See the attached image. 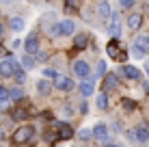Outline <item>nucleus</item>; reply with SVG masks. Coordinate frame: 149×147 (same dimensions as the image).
<instances>
[{
	"label": "nucleus",
	"mask_w": 149,
	"mask_h": 147,
	"mask_svg": "<svg viewBox=\"0 0 149 147\" xmlns=\"http://www.w3.org/2000/svg\"><path fill=\"white\" fill-rule=\"evenodd\" d=\"M9 139V134H7V130L2 128V125H0V141H7Z\"/></svg>",
	"instance_id": "f704fd0d"
},
{
	"label": "nucleus",
	"mask_w": 149,
	"mask_h": 147,
	"mask_svg": "<svg viewBox=\"0 0 149 147\" xmlns=\"http://www.w3.org/2000/svg\"><path fill=\"white\" fill-rule=\"evenodd\" d=\"M50 89H52V84H50V80L41 78L39 82H37V91H39L41 95H48V93H50Z\"/></svg>",
	"instance_id": "6ab92c4d"
},
{
	"label": "nucleus",
	"mask_w": 149,
	"mask_h": 147,
	"mask_svg": "<svg viewBox=\"0 0 149 147\" xmlns=\"http://www.w3.org/2000/svg\"><path fill=\"white\" fill-rule=\"evenodd\" d=\"M9 95H11V89H7V87L0 84V102H2V100H11Z\"/></svg>",
	"instance_id": "c85d7f7f"
},
{
	"label": "nucleus",
	"mask_w": 149,
	"mask_h": 147,
	"mask_svg": "<svg viewBox=\"0 0 149 147\" xmlns=\"http://www.w3.org/2000/svg\"><path fill=\"white\" fill-rule=\"evenodd\" d=\"M106 147H119V145H106Z\"/></svg>",
	"instance_id": "ea45409f"
},
{
	"label": "nucleus",
	"mask_w": 149,
	"mask_h": 147,
	"mask_svg": "<svg viewBox=\"0 0 149 147\" xmlns=\"http://www.w3.org/2000/svg\"><path fill=\"white\" fill-rule=\"evenodd\" d=\"M58 136H61L63 141H69L71 136H74V130H71L67 123H61V125H58Z\"/></svg>",
	"instance_id": "2eb2a0df"
},
{
	"label": "nucleus",
	"mask_w": 149,
	"mask_h": 147,
	"mask_svg": "<svg viewBox=\"0 0 149 147\" xmlns=\"http://www.w3.org/2000/svg\"><path fill=\"white\" fill-rule=\"evenodd\" d=\"M9 108H11V100H2V102H0V110L4 113V110H9Z\"/></svg>",
	"instance_id": "7c9ffc66"
},
{
	"label": "nucleus",
	"mask_w": 149,
	"mask_h": 147,
	"mask_svg": "<svg viewBox=\"0 0 149 147\" xmlns=\"http://www.w3.org/2000/svg\"><path fill=\"white\" fill-rule=\"evenodd\" d=\"M97 11H100L102 17H115V15H112V9H110V4H108V2H100V4H97Z\"/></svg>",
	"instance_id": "dca6fc26"
},
{
	"label": "nucleus",
	"mask_w": 149,
	"mask_h": 147,
	"mask_svg": "<svg viewBox=\"0 0 149 147\" xmlns=\"http://www.w3.org/2000/svg\"><path fill=\"white\" fill-rule=\"evenodd\" d=\"M127 141H130V143H138V139H136V130H130V132H127Z\"/></svg>",
	"instance_id": "2f4dec72"
},
{
	"label": "nucleus",
	"mask_w": 149,
	"mask_h": 147,
	"mask_svg": "<svg viewBox=\"0 0 149 147\" xmlns=\"http://www.w3.org/2000/svg\"><path fill=\"white\" fill-rule=\"evenodd\" d=\"M11 117H13V121H22V119L28 117V113H26V108H13L11 110Z\"/></svg>",
	"instance_id": "4be33fe9"
},
{
	"label": "nucleus",
	"mask_w": 149,
	"mask_h": 147,
	"mask_svg": "<svg viewBox=\"0 0 149 147\" xmlns=\"http://www.w3.org/2000/svg\"><path fill=\"white\" fill-rule=\"evenodd\" d=\"M147 9H149V4H147Z\"/></svg>",
	"instance_id": "a19ab883"
},
{
	"label": "nucleus",
	"mask_w": 149,
	"mask_h": 147,
	"mask_svg": "<svg viewBox=\"0 0 149 147\" xmlns=\"http://www.w3.org/2000/svg\"><path fill=\"white\" fill-rule=\"evenodd\" d=\"M121 74L125 76L127 80H141V69L134 67V65H123V67H121Z\"/></svg>",
	"instance_id": "6e6552de"
},
{
	"label": "nucleus",
	"mask_w": 149,
	"mask_h": 147,
	"mask_svg": "<svg viewBox=\"0 0 149 147\" xmlns=\"http://www.w3.org/2000/svg\"><path fill=\"white\" fill-rule=\"evenodd\" d=\"M93 136L97 141H106L108 139V128H106L104 123H95V128H93Z\"/></svg>",
	"instance_id": "9b49d317"
},
{
	"label": "nucleus",
	"mask_w": 149,
	"mask_h": 147,
	"mask_svg": "<svg viewBox=\"0 0 149 147\" xmlns=\"http://www.w3.org/2000/svg\"><path fill=\"white\" fill-rule=\"evenodd\" d=\"M24 52L26 54H39V37L37 35H28L26 41H24Z\"/></svg>",
	"instance_id": "39448f33"
},
{
	"label": "nucleus",
	"mask_w": 149,
	"mask_h": 147,
	"mask_svg": "<svg viewBox=\"0 0 149 147\" xmlns=\"http://www.w3.org/2000/svg\"><path fill=\"white\" fill-rule=\"evenodd\" d=\"M78 87H80V93L84 95V98H89V95H93V93H95V87H93V80H84V82H80Z\"/></svg>",
	"instance_id": "f8f14e48"
},
{
	"label": "nucleus",
	"mask_w": 149,
	"mask_h": 147,
	"mask_svg": "<svg viewBox=\"0 0 149 147\" xmlns=\"http://www.w3.org/2000/svg\"><path fill=\"white\" fill-rule=\"evenodd\" d=\"M19 69H22V67H19V63L13 56H7V59L0 61V74H2L4 78H7V76H9V78H11V76L15 78V74H17Z\"/></svg>",
	"instance_id": "f03ea898"
},
{
	"label": "nucleus",
	"mask_w": 149,
	"mask_h": 147,
	"mask_svg": "<svg viewBox=\"0 0 149 147\" xmlns=\"http://www.w3.org/2000/svg\"><path fill=\"white\" fill-rule=\"evenodd\" d=\"M2 33H4V26H2V24H0V37H2Z\"/></svg>",
	"instance_id": "58836bf2"
},
{
	"label": "nucleus",
	"mask_w": 149,
	"mask_h": 147,
	"mask_svg": "<svg viewBox=\"0 0 149 147\" xmlns=\"http://www.w3.org/2000/svg\"><path fill=\"white\" fill-rule=\"evenodd\" d=\"M119 43H117V41H110L108 43V56H112V59H117V56H119Z\"/></svg>",
	"instance_id": "393cba45"
},
{
	"label": "nucleus",
	"mask_w": 149,
	"mask_h": 147,
	"mask_svg": "<svg viewBox=\"0 0 149 147\" xmlns=\"http://www.w3.org/2000/svg\"><path fill=\"white\" fill-rule=\"evenodd\" d=\"M121 102H123V108H125V110H134L136 108V102H134V100H130V98H123Z\"/></svg>",
	"instance_id": "bb28decb"
},
{
	"label": "nucleus",
	"mask_w": 149,
	"mask_h": 147,
	"mask_svg": "<svg viewBox=\"0 0 149 147\" xmlns=\"http://www.w3.org/2000/svg\"><path fill=\"white\" fill-rule=\"evenodd\" d=\"M15 80H17V84H24V82H26V72H24V69H19V72L15 74Z\"/></svg>",
	"instance_id": "c756f323"
},
{
	"label": "nucleus",
	"mask_w": 149,
	"mask_h": 147,
	"mask_svg": "<svg viewBox=\"0 0 149 147\" xmlns=\"http://www.w3.org/2000/svg\"><path fill=\"white\" fill-rule=\"evenodd\" d=\"M33 134H35V130L30 128V125H22V128H17V130L11 134V141H13L17 147H22L24 143H28V141L33 139Z\"/></svg>",
	"instance_id": "f257e3e1"
},
{
	"label": "nucleus",
	"mask_w": 149,
	"mask_h": 147,
	"mask_svg": "<svg viewBox=\"0 0 149 147\" xmlns=\"http://www.w3.org/2000/svg\"><path fill=\"white\" fill-rule=\"evenodd\" d=\"M143 24V13H130L127 15V28L130 30H138Z\"/></svg>",
	"instance_id": "1a4fd4ad"
},
{
	"label": "nucleus",
	"mask_w": 149,
	"mask_h": 147,
	"mask_svg": "<svg viewBox=\"0 0 149 147\" xmlns=\"http://www.w3.org/2000/svg\"><path fill=\"white\" fill-rule=\"evenodd\" d=\"M102 87H104V93H106V91H110V89H117V87H119V76L108 74L104 78V84H102Z\"/></svg>",
	"instance_id": "9d476101"
},
{
	"label": "nucleus",
	"mask_w": 149,
	"mask_h": 147,
	"mask_svg": "<svg viewBox=\"0 0 149 147\" xmlns=\"http://www.w3.org/2000/svg\"><path fill=\"white\" fill-rule=\"evenodd\" d=\"M100 76H104V78L108 76V74H106V63H104V61H100V63H97V67H95V74H93V78H100Z\"/></svg>",
	"instance_id": "5701e85b"
},
{
	"label": "nucleus",
	"mask_w": 149,
	"mask_h": 147,
	"mask_svg": "<svg viewBox=\"0 0 149 147\" xmlns=\"http://www.w3.org/2000/svg\"><path fill=\"white\" fill-rule=\"evenodd\" d=\"M86 43H89V35H86V33H78V37L74 39L76 50H84V48H86Z\"/></svg>",
	"instance_id": "ddd939ff"
},
{
	"label": "nucleus",
	"mask_w": 149,
	"mask_h": 147,
	"mask_svg": "<svg viewBox=\"0 0 149 147\" xmlns=\"http://www.w3.org/2000/svg\"><path fill=\"white\" fill-rule=\"evenodd\" d=\"M19 65H22L24 72H28V69H33V67H35V59L30 56V54H24L22 61H19Z\"/></svg>",
	"instance_id": "a211bd4d"
},
{
	"label": "nucleus",
	"mask_w": 149,
	"mask_h": 147,
	"mask_svg": "<svg viewBox=\"0 0 149 147\" xmlns=\"http://www.w3.org/2000/svg\"><path fill=\"white\" fill-rule=\"evenodd\" d=\"M11 100H22L24 98V93H22V89L19 87H15V89H11V95H9Z\"/></svg>",
	"instance_id": "cd10ccee"
},
{
	"label": "nucleus",
	"mask_w": 149,
	"mask_h": 147,
	"mask_svg": "<svg viewBox=\"0 0 149 147\" xmlns=\"http://www.w3.org/2000/svg\"><path fill=\"white\" fill-rule=\"evenodd\" d=\"M54 87L58 91H65V93H69V91L76 89V82L71 78H67V76H58V78L54 80Z\"/></svg>",
	"instance_id": "20e7f679"
},
{
	"label": "nucleus",
	"mask_w": 149,
	"mask_h": 147,
	"mask_svg": "<svg viewBox=\"0 0 149 147\" xmlns=\"http://www.w3.org/2000/svg\"><path fill=\"white\" fill-rule=\"evenodd\" d=\"M22 147H24V145H22Z\"/></svg>",
	"instance_id": "79ce46f5"
},
{
	"label": "nucleus",
	"mask_w": 149,
	"mask_h": 147,
	"mask_svg": "<svg viewBox=\"0 0 149 147\" xmlns=\"http://www.w3.org/2000/svg\"><path fill=\"white\" fill-rule=\"evenodd\" d=\"M45 59H48V54H45V52H39L37 54V61H45Z\"/></svg>",
	"instance_id": "e433bc0d"
},
{
	"label": "nucleus",
	"mask_w": 149,
	"mask_h": 147,
	"mask_svg": "<svg viewBox=\"0 0 149 147\" xmlns=\"http://www.w3.org/2000/svg\"><path fill=\"white\" fill-rule=\"evenodd\" d=\"M65 9H67V13H74L76 9H78V4L76 2H65Z\"/></svg>",
	"instance_id": "473e14b6"
},
{
	"label": "nucleus",
	"mask_w": 149,
	"mask_h": 147,
	"mask_svg": "<svg viewBox=\"0 0 149 147\" xmlns=\"http://www.w3.org/2000/svg\"><path fill=\"white\" fill-rule=\"evenodd\" d=\"M95 102H97V108H102V110H106L108 108V93H97V98H95Z\"/></svg>",
	"instance_id": "aec40b11"
},
{
	"label": "nucleus",
	"mask_w": 149,
	"mask_h": 147,
	"mask_svg": "<svg viewBox=\"0 0 149 147\" xmlns=\"http://www.w3.org/2000/svg\"><path fill=\"white\" fill-rule=\"evenodd\" d=\"M108 33L112 35V39H119V35H121V24H119V20H112V24L108 26Z\"/></svg>",
	"instance_id": "f3484780"
},
{
	"label": "nucleus",
	"mask_w": 149,
	"mask_h": 147,
	"mask_svg": "<svg viewBox=\"0 0 149 147\" xmlns=\"http://www.w3.org/2000/svg\"><path fill=\"white\" fill-rule=\"evenodd\" d=\"M9 28L15 30V33L24 30V20H22V17H11V20H9Z\"/></svg>",
	"instance_id": "412c9836"
},
{
	"label": "nucleus",
	"mask_w": 149,
	"mask_h": 147,
	"mask_svg": "<svg viewBox=\"0 0 149 147\" xmlns=\"http://www.w3.org/2000/svg\"><path fill=\"white\" fill-rule=\"evenodd\" d=\"M74 74L78 76V78H89L91 76V67L86 61H76L74 63Z\"/></svg>",
	"instance_id": "0eeeda50"
},
{
	"label": "nucleus",
	"mask_w": 149,
	"mask_h": 147,
	"mask_svg": "<svg viewBox=\"0 0 149 147\" xmlns=\"http://www.w3.org/2000/svg\"><path fill=\"white\" fill-rule=\"evenodd\" d=\"M43 78H45V80H56V78H58V74H56L52 67H45V69H43Z\"/></svg>",
	"instance_id": "a878e982"
},
{
	"label": "nucleus",
	"mask_w": 149,
	"mask_h": 147,
	"mask_svg": "<svg viewBox=\"0 0 149 147\" xmlns=\"http://www.w3.org/2000/svg\"><path fill=\"white\" fill-rule=\"evenodd\" d=\"M125 59H127V52H125V50H121V54L117 56V61H125Z\"/></svg>",
	"instance_id": "c9c22d12"
},
{
	"label": "nucleus",
	"mask_w": 149,
	"mask_h": 147,
	"mask_svg": "<svg viewBox=\"0 0 149 147\" xmlns=\"http://www.w3.org/2000/svg\"><path fill=\"white\" fill-rule=\"evenodd\" d=\"M136 139H138V143H147L149 141V128L147 125H138L136 128Z\"/></svg>",
	"instance_id": "4468645a"
},
{
	"label": "nucleus",
	"mask_w": 149,
	"mask_h": 147,
	"mask_svg": "<svg viewBox=\"0 0 149 147\" xmlns=\"http://www.w3.org/2000/svg\"><path fill=\"white\" fill-rule=\"evenodd\" d=\"M78 139H80V141H84V143H86V141H91V139H93V130L82 128L80 132H78Z\"/></svg>",
	"instance_id": "b1692460"
},
{
	"label": "nucleus",
	"mask_w": 149,
	"mask_h": 147,
	"mask_svg": "<svg viewBox=\"0 0 149 147\" xmlns=\"http://www.w3.org/2000/svg\"><path fill=\"white\" fill-rule=\"evenodd\" d=\"M119 4L123 9H132V7H134V0H123V2H119Z\"/></svg>",
	"instance_id": "72a5a7b5"
},
{
	"label": "nucleus",
	"mask_w": 149,
	"mask_h": 147,
	"mask_svg": "<svg viewBox=\"0 0 149 147\" xmlns=\"http://www.w3.org/2000/svg\"><path fill=\"white\" fill-rule=\"evenodd\" d=\"M76 33V24L71 20H61L56 24V35H63V37H69V35Z\"/></svg>",
	"instance_id": "7ed1b4c3"
},
{
	"label": "nucleus",
	"mask_w": 149,
	"mask_h": 147,
	"mask_svg": "<svg viewBox=\"0 0 149 147\" xmlns=\"http://www.w3.org/2000/svg\"><path fill=\"white\" fill-rule=\"evenodd\" d=\"M145 41H147V48H149V33L145 35Z\"/></svg>",
	"instance_id": "4c0bfd02"
},
{
	"label": "nucleus",
	"mask_w": 149,
	"mask_h": 147,
	"mask_svg": "<svg viewBox=\"0 0 149 147\" xmlns=\"http://www.w3.org/2000/svg\"><path fill=\"white\" fill-rule=\"evenodd\" d=\"M147 41H145V37H138L136 39V43L132 45V56L134 59H145V54H147Z\"/></svg>",
	"instance_id": "423d86ee"
}]
</instances>
